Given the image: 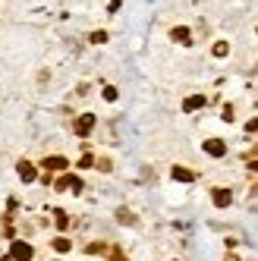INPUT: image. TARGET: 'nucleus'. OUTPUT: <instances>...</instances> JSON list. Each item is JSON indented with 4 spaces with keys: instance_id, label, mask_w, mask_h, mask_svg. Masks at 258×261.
<instances>
[{
    "instance_id": "14",
    "label": "nucleus",
    "mask_w": 258,
    "mask_h": 261,
    "mask_svg": "<svg viewBox=\"0 0 258 261\" xmlns=\"http://www.w3.org/2000/svg\"><path fill=\"white\" fill-rule=\"evenodd\" d=\"M230 54V44L227 41H217V44H214V57H227Z\"/></svg>"
},
{
    "instance_id": "21",
    "label": "nucleus",
    "mask_w": 258,
    "mask_h": 261,
    "mask_svg": "<svg viewBox=\"0 0 258 261\" xmlns=\"http://www.w3.org/2000/svg\"><path fill=\"white\" fill-rule=\"evenodd\" d=\"M246 132H258V117H255V120H249V123H246Z\"/></svg>"
},
{
    "instance_id": "9",
    "label": "nucleus",
    "mask_w": 258,
    "mask_h": 261,
    "mask_svg": "<svg viewBox=\"0 0 258 261\" xmlns=\"http://www.w3.org/2000/svg\"><path fill=\"white\" fill-rule=\"evenodd\" d=\"M205 107V94H189V98L183 101V110L186 114H192V110H202Z\"/></svg>"
},
{
    "instance_id": "20",
    "label": "nucleus",
    "mask_w": 258,
    "mask_h": 261,
    "mask_svg": "<svg viewBox=\"0 0 258 261\" xmlns=\"http://www.w3.org/2000/svg\"><path fill=\"white\" fill-rule=\"evenodd\" d=\"M79 167H94V158H91V154H85V158L79 161Z\"/></svg>"
},
{
    "instance_id": "8",
    "label": "nucleus",
    "mask_w": 258,
    "mask_h": 261,
    "mask_svg": "<svg viewBox=\"0 0 258 261\" xmlns=\"http://www.w3.org/2000/svg\"><path fill=\"white\" fill-rule=\"evenodd\" d=\"M170 41H176V44H192V32H189L186 25H176V29H170Z\"/></svg>"
},
{
    "instance_id": "10",
    "label": "nucleus",
    "mask_w": 258,
    "mask_h": 261,
    "mask_svg": "<svg viewBox=\"0 0 258 261\" xmlns=\"http://www.w3.org/2000/svg\"><path fill=\"white\" fill-rule=\"evenodd\" d=\"M170 176H173L176 182H192V179H195V170H189V167H173V170H170Z\"/></svg>"
},
{
    "instance_id": "19",
    "label": "nucleus",
    "mask_w": 258,
    "mask_h": 261,
    "mask_svg": "<svg viewBox=\"0 0 258 261\" xmlns=\"http://www.w3.org/2000/svg\"><path fill=\"white\" fill-rule=\"evenodd\" d=\"M107 261H126V255H123L120 249H114V252H110V258H107Z\"/></svg>"
},
{
    "instance_id": "11",
    "label": "nucleus",
    "mask_w": 258,
    "mask_h": 261,
    "mask_svg": "<svg viewBox=\"0 0 258 261\" xmlns=\"http://www.w3.org/2000/svg\"><path fill=\"white\" fill-rule=\"evenodd\" d=\"M117 220H120V223H126V227H132V223H135V217H132V211L120 208V211H117Z\"/></svg>"
},
{
    "instance_id": "2",
    "label": "nucleus",
    "mask_w": 258,
    "mask_h": 261,
    "mask_svg": "<svg viewBox=\"0 0 258 261\" xmlns=\"http://www.w3.org/2000/svg\"><path fill=\"white\" fill-rule=\"evenodd\" d=\"M94 123H98V117L94 114H82V117H76V123H73V132L79 135V138H85L94 129Z\"/></svg>"
},
{
    "instance_id": "13",
    "label": "nucleus",
    "mask_w": 258,
    "mask_h": 261,
    "mask_svg": "<svg viewBox=\"0 0 258 261\" xmlns=\"http://www.w3.org/2000/svg\"><path fill=\"white\" fill-rule=\"evenodd\" d=\"M54 217H57V227H60V230H66V227H70V214H66V211H57Z\"/></svg>"
},
{
    "instance_id": "16",
    "label": "nucleus",
    "mask_w": 258,
    "mask_h": 261,
    "mask_svg": "<svg viewBox=\"0 0 258 261\" xmlns=\"http://www.w3.org/2000/svg\"><path fill=\"white\" fill-rule=\"evenodd\" d=\"M88 41H91V44H104V41H107V32H91Z\"/></svg>"
},
{
    "instance_id": "17",
    "label": "nucleus",
    "mask_w": 258,
    "mask_h": 261,
    "mask_svg": "<svg viewBox=\"0 0 258 261\" xmlns=\"http://www.w3.org/2000/svg\"><path fill=\"white\" fill-rule=\"evenodd\" d=\"M94 164H98V170H104V173H110V170H114V164H110L107 158H101V161H94Z\"/></svg>"
},
{
    "instance_id": "15",
    "label": "nucleus",
    "mask_w": 258,
    "mask_h": 261,
    "mask_svg": "<svg viewBox=\"0 0 258 261\" xmlns=\"http://www.w3.org/2000/svg\"><path fill=\"white\" fill-rule=\"evenodd\" d=\"M101 94H104V101H117L120 98V91L114 88V85H104V91H101Z\"/></svg>"
},
{
    "instance_id": "12",
    "label": "nucleus",
    "mask_w": 258,
    "mask_h": 261,
    "mask_svg": "<svg viewBox=\"0 0 258 261\" xmlns=\"http://www.w3.org/2000/svg\"><path fill=\"white\" fill-rule=\"evenodd\" d=\"M50 246H54L57 252H70V249H73V242H70V239H66V236H57L54 242H50Z\"/></svg>"
},
{
    "instance_id": "1",
    "label": "nucleus",
    "mask_w": 258,
    "mask_h": 261,
    "mask_svg": "<svg viewBox=\"0 0 258 261\" xmlns=\"http://www.w3.org/2000/svg\"><path fill=\"white\" fill-rule=\"evenodd\" d=\"M54 186H57V192H66V189H70V192H82L85 182H82V176H76V173H63Z\"/></svg>"
},
{
    "instance_id": "24",
    "label": "nucleus",
    "mask_w": 258,
    "mask_h": 261,
    "mask_svg": "<svg viewBox=\"0 0 258 261\" xmlns=\"http://www.w3.org/2000/svg\"><path fill=\"white\" fill-rule=\"evenodd\" d=\"M223 261H239V258L233 255V252H230V255H227V258H223Z\"/></svg>"
},
{
    "instance_id": "18",
    "label": "nucleus",
    "mask_w": 258,
    "mask_h": 261,
    "mask_svg": "<svg viewBox=\"0 0 258 261\" xmlns=\"http://www.w3.org/2000/svg\"><path fill=\"white\" fill-rule=\"evenodd\" d=\"M88 252H91V255H98V252H107V246H101V242H91Z\"/></svg>"
},
{
    "instance_id": "5",
    "label": "nucleus",
    "mask_w": 258,
    "mask_h": 261,
    "mask_svg": "<svg viewBox=\"0 0 258 261\" xmlns=\"http://www.w3.org/2000/svg\"><path fill=\"white\" fill-rule=\"evenodd\" d=\"M202 148H205V154H211V158H223V154H227V142H223V138H208Z\"/></svg>"
},
{
    "instance_id": "23",
    "label": "nucleus",
    "mask_w": 258,
    "mask_h": 261,
    "mask_svg": "<svg viewBox=\"0 0 258 261\" xmlns=\"http://www.w3.org/2000/svg\"><path fill=\"white\" fill-rule=\"evenodd\" d=\"M249 170H252V173H258V161H249Z\"/></svg>"
},
{
    "instance_id": "6",
    "label": "nucleus",
    "mask_w": 258,
    "mask_h": 261,
    "mask_svg": "<svg viewBox=\"0 0 258 261\" xmlns=\"http://www.w3.org/2000/svg\"><path fill=\"white\" fill-rule=\"evenodd\" d=\"M16 173H19V179H22V182H35V179H38L35 164H29V161H19V164H16Z\"/></svg>"
},
{
    "instance_id": "25",
    "label": "nucleus",
    "mask_w": 258,
    "mask_h": 261,
    "mask_svg": "<svg viewBox=\"0 0 258 261\" xmlns=\"http://www.w3.org/2000/svg\"><path fill=\"white\" fill-rule=\"evenodd\" d=\"M252 192H255V195H258V186H255V189H252Z\"/></svg>"
},
{
    "instance_id": "26",
    "label": "nucleus",
    "mask_w": 258,
    "mask_h": 261,
    "mask_svg": "<svg viewBox=\"0 0 258 261\" xmlns=\"http://www.w3.org/2000/svg\"><path fill=\"white\" fill-rule=\"evenodd\" d=\"M3 261H13V258H10V255H6V258H3Z\"/></svg>"
},
{
    "instance_id": "22",
    "label": "nucleus",
    "mask_w": 258,
    "mask_h": 261,
    "mask_svg": "<svg viewBox=\"0 0 258 261\" xmlns=\"http://www.w3.org/2000/svg\"><path fill=\"white\" fill-rule=\"evenodd\" d=\"M120 6H123V0H110V6H107V10H110V13H117Z\"/></svg>"
},
{
    "instance_id": "4",
    "label": "nucleus",
    "mask_w": 258,
    "mask_h": 261,
    "mask_svg": "<svg viewBox=\"0 0 258 261\" xmlns=\"http://www.w3.org/2000/svg\"><path fill=\"white\" fill-rule=\"evenodd\" d=\"M41 167H44L47 173H60V170L66 173V167H70V161H66V158H60V154H50V158H44V161H41Z\"/></svg>"
},
{
    "instance_id": "3",
    "label": "nucleus",
    "mask_w": 258,
    "mask_h": 261,
    "mask_svg": "<svg viewBox=\"0 0 258 261\" xmlns=\"http://www.w3.org/2000/svg\"><path fill=\"white\" fill-rule=\"evenodd\" d=\"M32 255H35V249H32L29 242H13L10 246V258L13 261H32Z\"/></svg>"
},
{
    "instance_id": "7",
    "label": "nucleus",
    "mask_w": 258,
    "mask_h": 261,
    "mask_svg": "<svg viewBox=\"0 0 258 261\" xmlns=\"http://www.w3.org/2000/svg\"><path fill=\"white\" fill-rule=\"evenodd\" d=\"M211 202H214V208H230L233 195H230V189H211Z\"/></svg>"
}]
</instances>
